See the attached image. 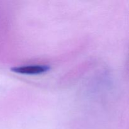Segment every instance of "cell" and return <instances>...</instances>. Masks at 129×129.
<instances>
[{"mask_svg": "<svg viewBox=\"0 0 129 129\" xmlns=\"http://www.w3.org/2000/svg\"><path fill=\"white\" fill-rule=\"evenodd\" d=\"M50 68L48 66L44 65H35V66H26L16 67L11 68L12 72L22 74H40L46 73L49 71Z\"/></svg>", "mask_w": 129, "mask_h": 129, "instance_id": "6da1fadb", "label": "cell"}]
</instances>
